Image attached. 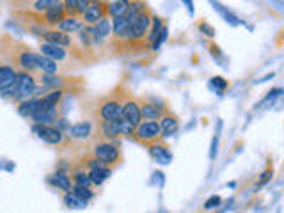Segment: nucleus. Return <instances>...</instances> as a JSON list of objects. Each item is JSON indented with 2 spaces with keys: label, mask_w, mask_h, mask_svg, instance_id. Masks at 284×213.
<instances>
[{
  "label": "nucleus",
  "mask_w": 284,
  "mask_h": 213,
  "mask_svg": "<svg viewBox=\"0 0 284 213\" xmlns=\"http://www.w3.org/2000/svg\"><path fill=\"white\" fill-rule=\"evenodd\" d=\"M150 27H151V15L148 13V9H146V11L138 13V15L130 22L126 34H124V39L144 38V36L148 34V30H150Z\"/></svg>",
  "instance_id": "nucleus-1"
},
{
  "label": "nucleus",
  "mask_w": 284,
  "mask_h": 213,
  "mask_svg": "<svg viewBox=\"0 0 284 213\" xmlns=\"http://www.w3.org/2000/svg\"><path fill=\"white\" fill-rule=\"evenodd\" d=\"M133 135L137 137V140L144 142V144H153L160 138V124L158 121H140V123L135 126Z\"/></svg>",
  "instance_id": "nucleus-2"
},
{
  "label": "nucleus",
  "mask_w": 284,
  "mask_h": 213,
  "mask_svg": "<svg viewBox=\"0 0 284 213\" xmlns=\"http://www.w3.org/2000/svg\"><path fill=\"white\" fill-rule=\"evenodd\" d=\"M93 155L96 160L103 162L105 165H116L121 162V151L114 146L112 142H100L93 150Z\"/></svg>",
  "instance_id": "nucleus-3"
},
{
  "label": "nucleus",
  "mask_w": 284,
  "mask_h": 213,
  "mask_svg": "<svg viewBox=\"0 0 284 213\" xmlns=\"http://www.w3.org/2000/svg\"><path fill=\"white\" fill-rule=\"evenodd\" d=\"M34 133H38V137L41 140H45L46 144H52V146H60L66 138V135L62 133V130L55 126H50V124H34L32 126Z\"/></svg>",
  "instance_id": "nucleus-4"
},
{
  "label": "nucleus",
  "mask_w": 284,
  "mask_h": 213,
  "mask_svg": "<svg viewBox=\"0 0 284 213\" xmlns=\"http://www.w3.org/2000/svg\"><path fill=\"white\" fill-rule=\"evenodd\" d=\"M98 117L101 121H117L123 117V103L114 98L105 100L98 109Z\"/></svg>",
  "instance_id": "nucleus-5"
},
{
  "label": "nucleus",
  "mask_w": 284,
  "mask_h": 213,
  "mask_svg": "<svg viewBox=\"0 0 284 213\" xmlns=\"http://www.w3.org/2000/svg\"><path fill=\"white\" fill-rule=\"evenodd\" d=\"M107 9H109V6L105 4L103 0H91L89 8L82 15V22H86L87 25H96L101 18H105Z\"/></svg>",
  "instance_id": "nucleus-6"
},
{
  "label": "nucleus",
  "mask_w": 284,
  "mask_h": 213,
  "mask_svg": "<svg viewBox=\"0 0 284 213\" xmlns=\"http://www.w3.org/2000/svg\"><path fill=\"white\" fill-rule=\"evenodd\" d=\"M16 89H18V98H25V100H29L36 93V80L29 71L16 75Z\"/></svg>",
  "instance_id": "nucleus-7"
},
{
  "label": "nucleus",
  "mask_w": 284,
  "mask_h": 213,
  "mask_svg": "<svg viewBox=\"0 0 284 213\" xmlns=\"http://www.w3.org/2000/svg\"><path fill=\"white\" fill-rule=\"evenodd\" d=\"M66 16H67L66 9H64V4H60V2L53 4L52 8H48L46 11H43V20H45V23H48V25H59Z\"/></svg>",
  "instance_id": "nucleus-8"
},
{
  "label": "nucleus",
  "mask_w": 284,
  "mask_h": 213,
  "mask_svg": "<svg viewBox=\"0 0 284 213\" xmlns=\"http://www.w3.org/2000/svg\"><path fill=\"white\" fill-rule=\"evenodd\" d=\"M123 119L130 121L131 124L137 126L140 123V105L137 103L135 100H126L123 103Z\"/></svg>",
  "instance_id": "nucleus-9"
},
{
  "label": "nucleus",
  "mask_w": 284,
  "mask_h": 213,
  "mask_svg": "<svg viewBox=\"0 0 284 213\" xmlns=\"http://www.w3.org/2000/svg\"><path fill=\"white\" fill-rule=\"evenodd\" d=\"M43 39H45L48 45H57V46L71 45V38L66 32H60V30H48V32L43 34Z\"/></svg>",
  "instance_id": "nucleus-10"
},
{
  "label": "nucleus",
  "mask_w": 284,
  "mask_h": 213,
  "mask_svg": "<svg viewBox=\"0 0 284 213\" xmlns=\"http://www.w3.org/2000/svg\"><path fill=\"white\" fill-rule=\"evenodd\" d=\"M160 133H164V135H160V137H171L172 133H174L176 130H178V117L176 116H172V114H164V116L160 117Z\"/></svg>",
  "instance_id": "nucleus-11"
},
{
  "label": "nucleus",
  "mask_w": 284,
  "mask_h": 213,
  "mask_svg": "<svg viewBox=\"0 0 284 213\" xmlns=\"http://www.w3.org/2000/svg\"><path fill=\"white\" fill-rule=\"evenodd\" d=\"M150 153H151V157H153L155 160L158 162V164L167 165V164H171V160H172L171 151H169L167 148L164 146V144H157V142L150 144Z\"/></svg>",
  "instance_id": "nucleus-12"
},
{
  "label": "nucleus",
  "mask_w": 284,
  "mask_h": 213,
  "mask_svg": "<svg viewBox=\"0 0 284 213\" xmlns=\"http://www.w3.org/2000/svg\"><path fill=\"white\" fill-rule=\"evenodd\" d=\"M57 27H59L60 32L73 34V32H80V30L84 29V22H82V18H79V16H66Z\"/></svg>",
  "instance_id": "nucleus-13"
},
{
  "label": "nucleus",
  "mask_w": 284,
  "mask_h": 213,
  "mask_svg": "<svg viewBox=\"0 0 284 213\" xmlns=\"http://www.w3.org/2000/svg\"><path fill=\"white\" fill-rule=\"evenodd\" d=\"M164 116L162 107H157V103H142L140 107V117L144 121H160Z\"/></svg>",
  "instance_id": "nucleus-14"
},
{
  "label": "nucleus",
  "mask_w": 284,
  "mask_h": 213,
  "mask_svg": "<svg viewBox=\"0 0 284 213\" xmlns=\"http://www.w3.org/2000/svg\"><path fill=\"white\" fill-rule=\"evenodd\" d=\"M100 130H101V137L105 138V142L114 140L116 137H119V119L117 121H101Z\"/></svg>",
  "instance_id": "nucleus-15"
},
{
  "label": "nucleus",
  "mask_w": 284,
  "mask_h": 213,
  "mask_svg": "<svg viewBox=\"0 0 284 213\" xmlns=\"http://www.w3.org/2000/svg\"><path fill=\"white\" fill-rule=\"evenodd\" d=\"M41 109V98H34V100H25L20 103L18 114L23 117H32L34 114Z\"/></svg>",
  "instance_id": "nucleus-16"
},
{
  "label": "nucleus",
  "mask_w": 284,
  "mask_h": 213,
  "mask_svg": "<svg viewBox=\"0 0 284 213\" xmlns=\"http://www.w3.org/2000/svg\"><path fill=\"white\" fill-rule=\"evenodd\" d=\"M67 133L73 138H87L93 133V124H91L89 121H82V123H77L67 128Z\"/></svg>",
  "instance_id": "nucleus-17"
},
{
  "label": "nucleus",
  "mask_w": 284,
  "mask_h": 213,
  "mask_svg": "<svg viewBox=\"0 0 284 213\" xmlns=\"http://www.w3.org/2000/svg\"><path fill=\"white\" fill-rule=\"evenodd\" d=\"M41 53L45 57H48V59L52 60H62L64 57H66V50H64V46H57V45H48V43H45V45H41Z\"/></svg>",
  "instance_id": "nucleus-18"
},
{
  "label": "nucleus",
  "mask_w": 284,
  "mask_h": 213,
  "mask_svg": "<svg viewBox=\"0 0 284 213\" xmlns=\"http://www.w3.org/2000/svg\"><path fill=\"white\" fill-rule=\"evenodd\" d=\"M32 119L36 121V124H50L53 121H57V109H43L41 107L32 116Z\"/></svg>",
  "instance_id": "nucleus-19"
},
{
  "label": "nucleus",
  "mask_w": 284,
  "mask_h": 213,
  "mask_svg": "<svg viewBox=\"0 0 284 213\" xmlns=\"http://www.w3.org/2000/svg\"><path fill=\"white\" fill-rule=\"evenodd\" d=\"M131 0H116L109 6L107 13H109L112 18H119V16H124L128 13V8H130Z\"/></svg>",
  "instance_id": "nucleus-20"
},
{
  "label": "nucleus",
  "mask_w": 284,
  "mask_h": 213,
  "mask_svg": "<svg viewBox=\"0 0 284 213\" xmlns=\"http://www.w3.org/2000/svg\"><path fill=\"white\" fill-rule=\"evenodd\" d=\"M50 183L53 185V187L60 188V190L64 192H69L71 190V180L67 178L66 172H55L53 176H50Z\"/></svg>",
  "instance_id": "nucleus-21"
},
{
  "label": "nucleus",
  "mask_w": 284,
  "mask_h": 213,
  "mask_svg": "<svg viewBox=\"0 0 284 213\" xmlns=\"http://www.w3.org/2000/svg\"><path fill=\"white\" fill-rule=\"evenodd\" d=\"M16 75H18V73H16L11 66H2V67H0V89H4V87L15 84Z\"/></svg>",
  "instance_id": "nucleus-22"
},
{
  "label": "nucleus",
  "mask_w": 284,
  "mask_h": 213,
  "mask_svg": "<svg viewBox=\"0 0 284 213\" xmlns=\"http://www.w3.org/2000/svg\"><path fill=\"white\" fill-rule=\"evenodd\" d=\"M110 174H112V171L107 167H98V169H91L89 172V178H91V183L94 185H101L107 181V178H110Z\"/></svg>",
  "instance_id": "nucleus-23"
},
{
  "label": "nucleus",
  "mask_w": 284,
  "mask_h": 213,
  "mask_svg": "<svg viewBox=\"0 0 284 213\" xmlns=\"http://www.w3.org/2000/svg\"><path fill=\"white\" fill-rule=\"evenodd\" d=\"M36 67L43 69V73H57V62L45 55H36Z\"/></svg>",
  "instance_id": "nucleus-24"
},
{
  "label": "nucleus",
  "mask_w": 284,
  "mask_h": 213,
  "mask_svg": "<svg viewBox=\"0 0 284 213\" xmlns=\"http://www.w3.org/2000/svg\"><path fill=\"white\" fill-rule=\"evenodd\" d=\"M18 64L23 67V69H27V71L36 69V53L29 52V50L22 52V53L18 55Z\"/></svg>",
  "instance_id": "nucleus-25"
},
{
  "label": "nucleus",
  "mask_w": 284,
  "mask_h": 213,
  "mask_svg": "<svg viewBox=\"0 0 284 213\" xmlns=\"http://www.w3.org/2000/svg\"><path fill=\"white\" fill-rule=\"evenodd\" d=\"M128 25H130V20H128V16H119V18H114V23H112L114 36H117V38H124V34H126V30H128Z\"/></svg>",
  "instance_id": "nucleus-26"
},
{
  "label": "nucleus",
  "mask_w": 284,
  "mask_h": 213,
  "mask_svg": "<svg viewBox=\"0 0 284 213\" xmlns=\"http://www.w3.org/2000/svg\"><path fill=\"white\" fill-rule=\"evenodd\" d=\"M94 34H96L98 39H103V38H109V34L112 32V25L107 18H101L100 22L94 25Z\"/></svg>",
  "instance_id": "nucleus-27"
},
{
  "label": "nucleus",
  "mask_w": 284,
  "mask_h": 213,
  "mask_svg": "<svg viewBox=\"0 0 284 213\" xmlns=\"http://www.w3.org/2000/svg\"><path fill=\"white\" fill-rule=\"evenodd\" d=\"M41 84L45 87H53V89H60L64 84V79L62 77H57L55 73H45V75L41 77Z\"/></svg>",
  "instance_id": "nucleus-28"
},
{
  "label": "nucleus",
  "mask_w": 284,
  "mask_h": 213,
  "mask_svg": "<svg viewBox=\"0 0 284 213\" xmlns=\"http://www.w3.org/2000/svg\"><path fill=\"white\" fill-rule=\"evenodd\" d=\"M64 202H66L69 208H77V209H82V208H86L87 206V201L86 199H82V197H79L77 194H73V192H67L66 194V197H64Z\"/></svg>",
  "instance_id": "nucleus-29"
},
{
  "label": "nucleus",
  "mask_w": 284,
  "mask_h": 213,
  "mask_svg": "<svg viewBox=\"0 0 284 213\" xmlns=\"http://www.w3.org/2000/svg\"><path fill=\"white\" fill-rule=\"evenodd\" d=\"M151 25H153V29H151V32H150V41L155 43L158 38V34L164 29V23H162V20L158 18V16H151Z\"/></svg>",
  "instance_id": "nucleus-30"
},
{
  "label": "nucleus",
  "mask_w": 284,
  "mask_h": 213,
  "mask_svg": "<svg viewBox=\"0 0 284 213\" xmlns=\"http://www.w3.org/2000/svg\"><path fill=\"white\" fill-rule=\"evenodd\" d=\"M133 131H135V124H131L130 121H126V119L121 117L119 119V135L130 137V135H133Z\"/></svg>",
  "instance_id": "nucleus-31"
},
{
  "label": "nucleus",
  "mask_w": 284,
  "mask_h": 213,
  "mask_svg": "<svg viewBox=\"0 0 284 213\" xmlns=\"http://www.w3.org/2000/svg\"><path fill=\"white\" fill-rule=\"evenodd\" d=\"M75 187H84V188H89L91 185V178L89 174H86V172H79V174H75Z\"/></svg>",
  "instance_id": "nucleus-32"
},
{
  "label": "nucleus",
  "mask_w": 284,
  "mask_h": 213,
  "mask_svg": "<svg viewBox=\"0 0 284 213\" xmlns=\"http://www.w3.org/2000/svg\"><path fill=\"white\" fill-rule=\"evenodd\" d=\"M57 2H59V0H38L36 6H34V9L39 11V13H43V11H46L48 8H52L53 4H57Z\"/></svg>",
  "instance_id": "nucleus-33"
},
{
  "label": "nucleus",
  "mask_w": 284,
  "mask_h": 213,
  "mask_svg": "<svg viewBox=\"0 0 284 213\" xmlns=\"http://www.w3.org/2000/svg\"><path fill=\"white\" fill-rule=\"evenodd\" d=\"M64 9H66L67 16H79V11H77V0H64Z\"/></svg>",
  "instance_id": "nucleus-34"
},
{
  "label": "nucleus",
  "mask_w": 284,
  "mask_h": 213,
  "mask_svg": "<svg viewBox=\"0 0 284 213\" xmlns=\"http://www.w3.org/2000/svg\"><path fill=\"white\" fill-rule=\"evenodd\" d=\"M71 192H73V194H77V195H79V197L86 199V201H89V199L94 195L93 192L89 190V188H84V187H75Z\"/></svg>",
  "instance_id": "nucleus-35"
},
{
  "label": "nucleus",
  "mask_w": 284,
  "mask_h": 213,
  "mask_svg": "<svg viewBox=\"0 0 284 213\" xmlns=\"http://www.w3.org/2000/svg\"><path fill=\"white\" fill-rule=\"evenodd\" d=\"M222 202V199L219 197V195H215V197H209L208 201L204 202V209H213V208H219Z\"/></svg>",
  "instance_id": "nucleus-36"
},
{
  "label": "nucleus",
  "mask_w": 284,
  "mask_h": 213,
  "mask_svg": "<svg viewBox=\"0 0 284 213\" xmlns=\"http://www.w3.org/2000/svg\"><path fill=\"white\" fill-rule=\"evenodd\" d=\"M211 86H213V87H217L219 93H222V91H224L226 87H228V82H226V80H222L221 77H215V79L211 80Z\"/></svg>",
  "instance_id": "nucleus-37"
},
{
  "label": "nucleus",
  "mask_w": 284,
  "mask_h": 213,
  "mask_svg": "<svg viewBox=\"0 0 284 213\" xmlns=\"http://www.w3.org/2000/svg\"><path fill=\"white\" fill-rule=\"evenodd\" d=\"M89 4H91V0H77V11H79V16L84 15V11L89 8Z\"/></svg>",
  "instance_id": "nucleus-38"
},
{
  "label": "nucleus",
  "mask_w": 284,
  "mask_h": 213,
  "mask_svg": "<svg viewBox=\"0 0 284 213\" xmlns=\"http://www.w3.org/2000/svg\"><path fill=\"white\" fill-rule=\"evenodd\" d=\"M199 29H201L202 32L206 34V36H209V38H213V36H215V30H213V29H209V27L206 25V23H202V25L199 27Z\"/></svg>",
  "instance_id": "nucleus-39"
}]
</instances>
